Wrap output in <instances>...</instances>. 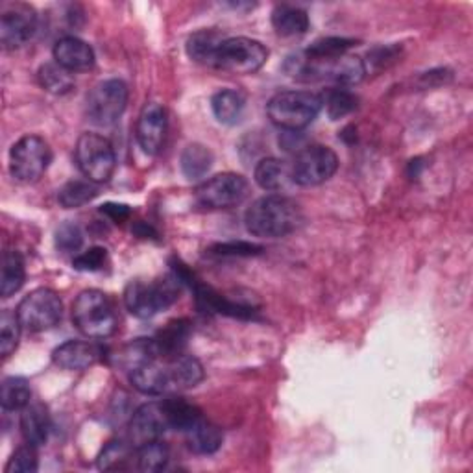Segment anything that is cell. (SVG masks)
Instances as JSON below:
<instances>
[{
    "instance_id": "obj_1",
    "label": "cell",
    "mask_w": 473,
    "mask_h": 473,
    "mask_svg": "<svg viewBox=\"0 0 473 473\" xmlns=\"http://www.w3.org/2000/svg\"><path fill=\"white\" fill-rule=\"evenodd\" d=\"M245 222L252 235L278 239L299 226L301 213L294 200L281 194H266L254 201L246 211Z\"/></svg>"
},
{
    "instance_id": "obj_2",
    "label": "cell",
    "mask_w": 473,
    "mask_h": 473,
    "mask_svg": "<svg viewBox=\"0 0 473 473\" xmlns=\"http://www.w3.org/2000/svg\"><path fill=\"white\" fill-rule=\"evenodd\" d=\"M182 280L173 272L154 283L129 281L124 290V306L138 318H152L173 306L180 298Z\"/></svg>"
},
{
    "instance_id": "obj_3",
    "label": "cell",
    "mask_w": 473,
    "mask_h": 473,
    "mask_svg": "<svg viewBox=\"0 0 473 473\" xmlns=\"http://www.w3.org/2000/svg\"><path fill=\"white\" fill-rule=\"evenodd\" d=\"M73 322L80 333L89 339H108L119 326L115 306L112 299L96 289L78 294L73 303Z\"/></svg>"
},
{
    "instance_id": "obj_4",
    "label": "cell",
    "mask_w": 473,
    "mask_h": 473,
    "mask_svg": "<svg viewBox=\"0 0 473 473\" xmlns=\"http://www.w3.org/2000/svg\"><path fill=\"white\" fill-rule=\"evenodd\" d=\"M324 106L322 96L311 91H283L270 98L266 113L276 126L287 131L308 128Z\"/></svg>"
},
{
    "instance_id": "obj_5",
    "label": "cell",
    "mask_w": 473,
    "mask_h": 473,
    "mask_svg": "<svg viewBox=\"0 0 473 473\" xmlns=\"http://www.w3.org/2000/svg\"><path fill=\"white\" fill-rule=\"evenodd\" d=\"M268 50L261 41L250 38H226L215 56L213 69L231 75L257 73L266 63Z\"/></svg>"
},
{
    "instance_id": "obj_6",
    "label": "cell",
    "mask_w": 473,
    "mask_h": 473,
    "mask_svg": "<svg viewBox=\"0 0 473 473\" xmlns=\"http://www.w3.org/2000/svg\"><path fill=\"white\" fill-rule=\"evenodd\" d=\"M76 163L82 174L93 183H106L112 180L117 157L112 143L98 133H82L76 143Z\"/></svg>"
},
{
    "instance_id": "obj_7",
    "label": "cell",
    "mask_w": 473,
    "mask_h": 473,
    "mask_svg": "<svg viewBox=\"0 0 473 473\" xmlns=\"http://www.w3.org/2000/svg\"><path fill=\"white\" fill-rule=\"evenodd\" d=\"M52 161V150L40 135H26L10 152V173L17 182H38Z\"/></svg>"
},
{
    "instance_id": "obj_8",
    "label": "cell",
    "mask_w": 473,
    "mask_h": 473,
    "mask_svg": "<svg viewBox=\"0 0 473 473\" xmlns=\"http://www.w3.org/2000/svg\"><path fill=\"white\" fill-rule=\"evenodd\" d=\"M128 85L122 80L112 78L96 84L87 94V119L96 126H113L128 106Z\"/></svg>"
},
{
    "instance_id": "obj_9",
    "label": "cell",
    "mask_w": 473,
    "mask_h": 473,
    "mask_svg": "<svg viewBox=\"0 0 473 473\" xmlns=\"http://www.w3.org/2000/svg\"><path fill=\"white\" fill-rule=\"evenodd\" d=\"M15 313L22 329L30 333H40L58 326L63 315V303L58 292L41 287L26 294Z\"/></svg>"
},
{
    "instance_id": "obj_10",
    "label": "cell",
    "mask_w": 473,
    "mask_h": 473,
    "mask_svg": "<svg viewBox=\"0 0 473 473\" xmlns=\"http://www.w3.org/2000/svg\"><path fill=\"white\" fill-rule=\"evenodd\" d=\"M339 168V157L322 145L303 148L290 165V180L301 187H315L333 178Z\"/></svg>"
},
{
    "instance_id": "obj_11",
    "label": "cell",
    "mask_w": 473,
    "mask_h": 473,
    "mask_svg": "<svg viewBox=\"0 0 473 473\" xmlns=\"http://www.w3.org/2000/svg\"><path fill=\"white\" fill-rule=\"evenodd\" d=\"M298 75H308V80H333L341 85H357L366 76V63L357 56H339L333 59L299 63Z\"/></svg>"
},
{
    "instance_id": "obj_12",
    "label": "cell",
    "mask_w": 473,
    "mask_h": 473,
    "mask_svg": "<svg viewBox=\"0 0 473 473\" xmlns=\"http://www.w3.org/2000/svg\"><path fill=\"white\" fill-rule=\"evenodd\" d=\"M248 191L250 185L245 176L235 173H224L201 183L196 191V198L198 204L204 208L228 210L233 206H239L248 196Z\"/></svg>"
},
{
    "instance_id": "obj_13",
    "label": "cell",
    "mask_w": 473,
    "mask_h": 473,
    "mask_svg": "<svg viewBox=\"0 0 473 473\" xmlns=\"http://www.w3.org/2000/svg\"><path fill=\"white\" fill-rule=\"evenodd\" d=\"M38 28L36 10L28 4H8L0 17V41L6 50L26 45Z\"/></svg>"
},
{
    "instance_id": "obj_14",
    "label": "cell",
    "mask_w": 473,
    "mask_h": 473,
    "mask_svg": "<svg viewBox=\"0 0 473 473\" xmlns=\"http://www.w3.org/2000/svg\"><path fill=\"white\" fill-rule=\"evenodd\" d=\"M168 420L163 401H150L141 405L133 413L129 422V438L133 448H141L154 441H159L165 431H168Z\"/></svg>"
},
{
    "instance_id": "obj_15",
    "label": "cell",
    "mask_w": 473,
    "mask_h": 473,
    "mask_svg": "<svg viewBox=\"0 0 473 473\" xmlns=\"http://www.w3.org/2000/svg\"><path fill=\"white\" fill-rule=\"evenodd\" d=\"M166 128L168 119L165 108L157 103L147 104L138 119V128H135L139 147L145 154L156 156L161 150L166 138Z\"/></svg>"
},
{
    "instance_id": "obj_16",
    "label": "cell",
    "mask_w": 473,
    "mask_h": 473,
    "mask_svg": "<svg viewBox=\"0 0 473 473\" xmlns=\"http://www.w3.org/2000/svg\"><path fill=\"white\" fill-rule=\"evenodd\" d=\"M54 61L69 73H87L94 67V52L85 41L67 36L54 45Z\"/></svg>"
},
{
    "instance_id": "obj_17",
    "label": "cell",
    "mask_w": 473,
    "mask_h": 473,
    "mask_svg": "<svg viewBox=\"0 0 473 473\" xmlns=\"http://www.w3.org/2000/svg\"><path fill=\"white\" fill-rule=\"evenodd\" d=\"M103 355H104L103 348L93 344V343L69 341V343H63L61 346H58L54 350L52 361L56 362V366H59L63 370L82 371V370L93 366L96 361H100V357Z\"/></svg>"
},
{
    "instance_id": "obj_18",
    "label": "cell",
    "mask_w": 473,
    "mask_h": 473,
    "mask_svg": "<svg viewBox=\"0 0 473 473\" xmlns=\"http://www.w3.org/2000/svg\"><path fill=\"white\" fill-rule=\"evenodd\" d=\"M129 381L139 392L147 396H159L171 388V378H168L166 361L159 362V359H152L148 362L139 364L129 371Z\"/></svg>"
},
{
    "instance_id": "obj_19",
    "label": "cell",
    "mask_w": 473,
    "mask_h": 473,
    "mask_svg": "<svg viewBox=\"0 0 473 473\" xmlns=\"http://www.w3.org/2000/svg\"><path fill=\"white\" fill-rule=\"evenodd\" d=\"M191 289L194 290L198 306L201 309L211 311V313L228 315V317H235V318H252L254 317V308L245 306V303L231 301L229 298L219 294L217 290H213L208 285L198 283L196 280L191 283Z\"/></svg>"
},
{
    "instance_id": "obj_20",
    "label": "cell",
    "mask_w": 473,
    "mask_h": 473,
    "mask_svg": "<svg viewBox=\"0 0 473 473\" xmlns=\"http://www.w3.org/2000/svg\"><path fill=\"white\" fill-rule=\"evenodd\" d=\"M50 427L52 424L45 405L30 401L21 415V433L26 444L33 448L43 446L49 441Z\"/></svg>"
},
{
    "instance_id": "obj_21",
    "label": "cell",
    "mask_w": 473,
    "mask_h": 473,
    "mask_svg": "<svg viewBox=\"0 0 473 473\" xmlns=\"http://www.w3.org/2000/svg\"><path fill=\"white\" fill-rule=\"evenodd\" d=\"M191 336V324L185 318L168 322L159 333L156 335V348L159 357L163 359H173L176 355L183 353V348L187 346V341Z\"/></svg>"
},
{
    "instance_id": "obj_22",
    "label": "cell",
    "mask_w": 473,
    "mask_h": 473,
    "mask_svg": "<svg viewBox=\"0 0 473 473\" xmlns=\"http://www.w3.org/2000/svg\"><path fill=\"white\" fill-rule=\"evenodd\" d=\"M165 361L168 366V378H171V388H194L204 381V366L196 357L182 353Z\"/></svg>"
},
{
    "instance_id": "obj_23",
    "label": "cell",
    "mask_w": 473,
    "mask_h": 473,
    "mask_svg": "<svg viewBox=\"0 0 473 473\" xmlns=\"http://www.w3.org/2000/svg\"><path fill=\"white\" fill-rule=\"evenodd\" d=\"M163 407L166 413L168 427L182 433L191 431L201 418H204L196 405L189 403L185 397H168L163 401Z\"/></svg>"
},
{
    "instance_id": "obj_24",
    "label": "cell",
    "mask_w": 473,
    "mask_h": 473,
    "mask_svg": "<svg viewBox=\"0 0 473 473\" xmlns=\"http://www.w3.org/2000/svg\"><path fill=\"white\" fill-rule=\"evenodd\" d=\"M185 434H187L189 448L194 453H200V455H213V453H217L220 450V446H222V441H224L222 431L217 425H213L211 422L204 420V418H201Z\"/></svg>"
},
{
    "instance_id": "obj_25",
    "label": "cell",
    "mask_w": 473,
    "mask_h": 473,
    "mask_svg": "<svg viewBox=\"0 0 473 473\" xmlns=\"http://www.w3.org/2000/svg\"><path fill=\"white\" fill-rule=\"evenodd\" d=\"M224 40L226 38L220 36V33L215 31V30H200V31L192 33V36L189 38V41H187V54L196 63L213 67L217 50H219V47H220V43Z\"/></svg>"
},
{
    "instance_id": "obj_26",
    "label": "cell",
    "mask_w": 473,
    "mask_h": 473,
    "mask_svg": "<svg viewBox=\"0 0 473 473\" xmlns=\"http://www.w3.org/2000/svg\"><path fill=\"white\" fill-rule=\"evenodd\" d=\"M211 108L219 122L228 126L236 124L245 112V96L233 89L219 91L211 100Z\"/></svg>"
},
{
    "instance_id": "obj_27",
    "label": "cell",
    "mask_w": 473,
    "mask_h": 473,
    "mask_svg": "<svg viewBox=\"0 0 473 473\" xmlns=\"http://www.w3.org/2000/svg\"><path fill=\"white\" fill-rule=\"evenodd\" d=\"M272 24L280 36H301L309 30V15L296 6H278L272 13Z\"/></svg>"
},
{
    "instance_id": "obj_28",
    "label": "cell",
    "mask_w": 473,
    "mask_h": 473,
    "mask_svg": "<svg viewBox=\"0 0 473 473\" xmlns=\"http://www.w3.org/2000/svg\"><path fill=\"white\" fill-rule=\"evenodd\" d=\"M254 176L261 189L276 192L283 189L287 180L290 178V168H287L285 163L276 157H266L257 163Z\"/></svg>"
},
{
    "instance_id": "obj_29",
    "label": "cell",
    "mask_w": 473,
    "mask_h": 473,
    "mask_svg": "<svg viewBox=\"0 0 473 473\" xmlns=\"http://www.w3.org/2000/svg\"><path fill=\"white\" fill-rule=\"evenodd\" d=\"M180 165H182V173L185 174V178L200 180L210 173V168L213 165V154L208 147L200 145V143H192L182 152Z\"/></svg>"
},
{
    "instance_id": "obj_30",
    "label": "cell",
    "mask_w": 473,
    "mask_h": 473,
    "mask_svg": "<svg viewBox=\"0 0 473 473\" xmlns=\"http://www.w3.org/2000/svg\"><path fill=\"white\" fill-rule=\"evenodd\" d=\"M24 259L19 252L8 250L3 257V272H0V294L10 298L24 285Z\"/></svg>"
},
{
    "instance_id": "obj_31",
    "label": "cell",
    "mask_w": 473,
    "mask_h": 473,
    "mask_svg": "<svg viewBox=\"0 0 473 473\" xmlns=\"http://www.w3.org/2000/svg\"><path fill=\"white\" fill-rule=\"evenodd\" d=\"M98 194L96 183L93 182H84V180H75L65 183L59 192H58V201L65 210H76L82 208Z\"/></svg>"
},
{
    "instance_id": "obj_32",
    "label": "cell",
    "mask_w": 473,
    "mask_h": 473,
    "mask_svg": "<svg viewBox=\"0 0 473 473\" xmlns=\"http://www.w3.org/2000/svg\"><path fill=\"white\" fill-rule=\"evenodd\" d=\"M40 84L45 91L52 94H67L71 93L75 87V78L73 73L63 69L61 65L54 63H45L40 69Z\"/></svg>"
},
{
    "instance_id": "obj_33",
    "label": "cell",
    "mask_w": 473,
    "mask_h": 473,
    "mask_svg": "<svg viewBox=\"0 0 473 473\" xmlns=\"http://www.w3.org/2000/svg\"><path fill=\"white\" fill-rule=\"evenodd\" d=\"M31 399L30 383L24 378H8L0 387V403L4 411L24 409Z\"/></svg>"
},
{
    "instance_id": "obj_34",
    "label": "cell",
    "mask_w": 473,
    "mask_h": 473,
    "mask_svg": "<svg viewBox=\"0 0 473 473\" xmlns=\"http://www.w3.org/2000/svg\"><path fill=\"white\" fill-rule=\"evenodd\" d=\"M133 459V448L124 441H112L98 455V468L104 471L126 469Z\"/></svg>"
},
{
    "instance_id": "obj_35",
    "label": "cell",
    "mask_w": 473,
    "mask_h": 473,
    "mask_svg": "<svg viewBox=\"0 0 473 473\" xmlns=\"http://www.w3.org/2000/svg\"><path fill=\"white\" fill-rule=\"evenodd\" d=\"M135 459H138V468L141 471L156 473L166 468L171 453H168L166 444H163L161 441H154L150 444L138 448V455H135Z\"/></svg>"
},
{
    "instance_id": "obj_36",
    "label": "cell",
    "mask_w": 473,
    "mask_h": 473,
    "mask_svg": "<svg viewBox=\"0 0 473 473\" xmlns=\"http://www.w3.org/2000/svg\"><path fill=\"white\" fill-rule=\"evenodd\" d=\"M21 329L22 326L17 313H12L10 309L0 313V355L10 357L15 352L21 339Z\"/></svg>"
},
{
    "instance_id": "obj_37",
    "label": "cell",
    "mask_w": 473,
    "mask_h": 473,
    "mask_svg": "<svg viewBox=\"0 0 473 473\" xmlns=\"http://www.w3.org/2000/svg\"><path fill=\"white\" fill-rule=\"evenodd\" d=\"M355 45L353 40H346V38H324L315 41L306 56L308 59L313 61H320V59H333V58H339L344 56L352 47Z\"/></svg>"
},
{
    "instance_id": "obj_38",
    "label": "cell",
    "mask_w": 473,
    "mask_h": 473,
    "mask_svg": "<svg viewBox=\"0 0 473 473\" xmlns=\"http://www.w3.org/2000/svg\"><path fill=\"white\" fill-rule=\"evenodd\" d=\"M357 108V96L346 89H333L326 98V112L331 120H339Z\"/></svg>"
},
{
    "instance_id": "obj_39",
    "label": "cell",
    "mask_w": 473,
    "mask_h": 473,
    "mask_svg": "<svg viewBox=\"0 0 473 473\" xmlns=\"http://www.w3.org/2000/svg\"><path fill=\"white\" fill-rule=\"evenodd\" d=\"M54 243L61 254H76L84 245L82 228L75 222H63L56 229Z\"/></svg>"
},
{
    "instance_id": "obj_40",
    "label": "cell",
    "mask_w": 473,
    "mask_h": 473,
    "mask_svg": "<svg viewBox=\"0 0 473 473\" xmlns=\"http://www.w3.org/2000/svg\"><path fill=\"white\" fill-rule=\"evenodd\" d=\"M38 471V453L36 448L26 444L19 448L6 464V473H31Z\"/></svg>"
},
{
    "instance_id": "obj_41",
    "label": "cell",
    "mask_w": 473,
    "mask_h": 473,
    "mask_svg": "<svg viewBox=\"0 0 473 473\" xmlns=\"http://www.w3.org/2000/svg\"><path fill=\"white\" fill-rule=\"evenodd\" d=\"M108 261V252L106 248L94 246L80 255L75 257L73 264L76 270H82V272H96V270H103Z\"/></svg>"
},
{
    "instance_id": "obj_42",
    "label": "cell",
    "mask_w": 473,
    "mask_h": 473,
    "mask_svg": "<svg viewBox=\"0 0 473 473\" xmlns=\"http://www.w3.org/2000/svg\"><path fill=\"white\" fill-rule=\"evenodd\" d=\"M263 252L261 246H255L252 243H224V245H217L213 248V254L217 255H236V257H250V255H259Z\"/></svg>"
},
{
    "instance_id": "obj_43",
    "label": "cell",
    "mask_w": 473,
    "mask_h": 473,
    "mask_svg": "<svg viewBox=\"0 0 473 473\" xmlns=\"http://www.w3.org/2000/svg\"><path fill=\"white\" fill-rule=\"evenodd\" d=\"M397 56V47H381V49H376L371 50L368 54V59H370V65H376L378 69H383V67H387L388 61H394Z\"/></svg>"
},
{
    "instance_id": "obj_44",
    "label": "cell",
    "mask_w": 473,
    "mask_h": 473,
    "mask_svg": "<svg viewBox=\"0 0 473 473\" xmlns=\"http://www.w3.org/2000/svg\"><path fill=\"white\" fill-rule=\"evenodd\" d=\"M100 213L110 217L113 222H122L126 219H129L131 215V210L129 206H124V204H113V201H110V204H104L103 208H100Z\"/></svg>"
}]
</instances>
